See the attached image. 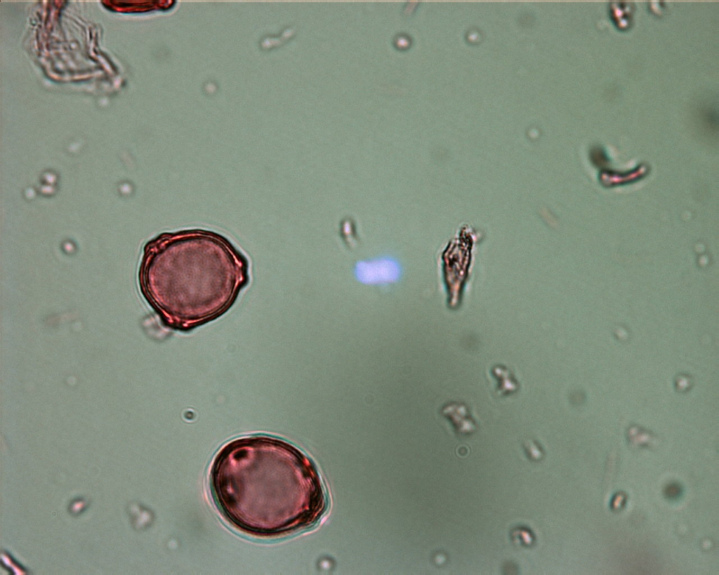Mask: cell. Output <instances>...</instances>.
<instances>
[{
    "instance_id": "cell-1",
    "label": "cell",
    "mask_w": 719,
    "mask_h": 575,
    "mask_svg": "<svg viewBox=\"0 0 719 575\" xmlns=\"http://www.w3.org/2000/svg\"><path fill=\"white\" fill-rule=\"evenodd\" d=\"M210 487L226 520L256 536H277L312 526L327 506L314 464L291 444L269 436L226 444L212 465Z\"/></svg>"
},
{
    "instance_id": "cell-2",
    "label": "cell",
    "mask_w": 719,
    "mask_h": 575,
    "mask_svg": "<svg viewBox=\"0 0 719 575\" xmlns=\"http://www.w3.org/2000/svg\"><path fill=\"white\" fill-rule=\"evenodd\" d=\"M249 279L246 257L225 237L202 229L150 239L138 270L145 299L163 324L181 331L224 314Z\"/></svg>"
},
{
    "instance_id": "cell-3",
    "label": "cell",
    "mask_w": 719,
    "mask_h": 575,
    "mask_svg": "<svg viewBox=\"0 0 719 575\" xmlns=\"http://www.w3.org/2000/svg\"><path fill=\"white\" fill-rule=\"evenodd\" d=\"M357 279L367 284H379L397 280L400 275L399 264L393 259L383 258L360 262L355 267Z\"/></svg>"
}]
</instances>
